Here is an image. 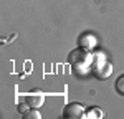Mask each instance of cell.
<instances>
[{"label":"cell","mask_w":124,"mask_h":119,"mask_svg":"<svg viewBox=\"0 0 124 119\" xmlns=\"http://www.w3.org/2000/svg\"><path fill=\"white\" fill-rule=\"evenodd\" d=\"M114 88H116V91H117L119 94H124V74H123V76H119V78L116 79Z\"/></svg>","instance_id":"8"},{"label":"cell","mask_w":124,"mask_h":119,"mask_svg":"<svg viewBox=\"0 0 124 119\" xmlns=\"http://www.w3.org/2000/svg\"><path fill=\"white\" fill-rule=\"evenodd\" d=\"M66 61L73 66V71L75 73H86L89 63L93 61V56H91V53L88 50L79 46V48H75L68 53Z\"/></svg>","instance_id":"1"},{"label":"cell","mask_w":124,"mask_h":119,"mask_svg":"<svg viewBox=\"0 0 124 119\" xmlns=\"http://www.w3.org/2000/svg\"><path fill=\"white\" fill-rule=\"evenodd\" d=\"M94 73H96V76H98L99 79L109 78V76H111V73H113V65H111L109 61H106L104 65H101L98 69H94Z\"/></svg>","instance_id":"5"},{"label":"cell","mask_w":124,"mask_h":119,"mask_svg":"<svg viewBox=\"0 0 124 119\" xmlns=\"http://www.w3.org/2000/svg\"><path fill=\"white\" fill-rule=\"evenodd\" d=\"M86 111L79 103H70L63 108V118L65 119H79L85 118Z\"/></svg>","instance_id":"2"},{"label":"cell","mask_w":124,"mask_h":119,"mask_svg":"<svg viewBox=\"0 0 124 119\" xmlns=\"http://www.w3.org/2000/svg\"><path fill=\"white\" fill-rule=\"evenodd\" d=\"M25 101L30 108H40L43 103H45V96L40 94V93H35V94H27L25 96Z\"/></svg>","instance_id":"4"},{"label":"cell","mask_w":124,"mask_h":119,"mask_svg":"<svg viewBox=\"0 0 124 119\" xmlns=\"http://www.w3.org/2000/svg\"><path fill=\"white\" fill-rule=\"evenodd\" d=\"M22 119H41V114L38 112L37 108L27 109L25 112H22Z\"/></svg>","instance_id":"6"},{"label":"cell","mask_w":124,"mask_h":119,"mask_svg":"<svg viewBox=\"0 0 124 119\" xmlns=\"http://www.w3.org/2000/svg\"><path fill=\"white\" fill-rule=\"evenodd\" d=\"M103 116H104V114H103V111H101V109H98V108H91L89 111H88V112H86L85 118H99V119H101Z\"/></svg>","instance_id":"7"},{"label":"cell","mask_w":124,"mask_h":119,"mask_svg":"<svg viewBox=\"0 0 124 119\" xmlns=\"http://www.w3.org/2000/svg\"><path fill=\"white\" fill-rule=\"evenodd\" d=\"M96 37L94 35H91V33H85V35H81L79 38H78V46H81V48L88 50V51H93L96 46Z\"/></svg>","instance_id":"3"}]
</instances>
